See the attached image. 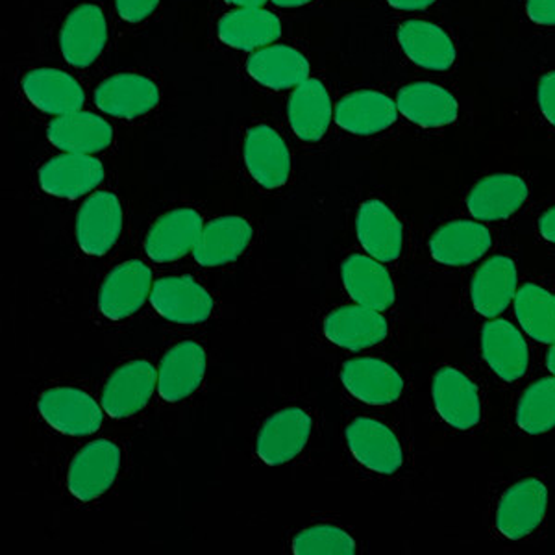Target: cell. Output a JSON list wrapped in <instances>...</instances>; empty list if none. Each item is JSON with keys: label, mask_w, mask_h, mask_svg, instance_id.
Masks as SVG:
<instances>
[{"label": "cell", "mask_w": 555, "mask_h": 555, "mask_svg": "<svg viewBox=\"0 0 555 555\" xmlns=\"http://www.w3.org/2000/svg\"><path fill=\"white\" fill-rule=\"evenodd\" d=\"M513 304L524 334L544 345L555 341V295L548 287L535 282L520 285Z\"/></svg>", "instance_id": "cell-34"}, {"label": "cell", "mask_w": 555, "mask_h": 555, "mask_svg": "<svg viewBox=\"0 0 555 555\" xmlns=\"http://www.w3.org/2000/svg\"><path fill=\"white\" fill-rule=\"evenodd\" d=\"M398 106L382 91L361 89L343 96L335 107V122L348 133L374 135L397 122Z\"/></svg>", "instance_id": "cell-26"}, {"label": "cell", "mask_w": 555, "mask_h": 555, "mask_svg": "<svg viewBox=\"0 0 555 555\" xmlns=\"http://www.w3.org/2000/svg\"><path fill=\"white\" fill-rule=\"evenodd\" d=\"M104 167L91 154L65 152L62 156L49 159L39 169L38 180L41 190L60 198H80L96 190L104 180Z\"/></svg>", "instance_id": "cell-18"}, {"label": "cell", "mask_w": 555, "mask_h": 555, "mask_svg": "<svg viewBox=\"0 0 555 555\" xmlns=\"http://www.w3.org/2000/svg\"><path fill=\"white\" fill-rule=\"evenodd\" d=\"M343 285L353 302L385 311L397 300L391 272L369 254H352L343 261Z\"/></svg>", "instance_id": "cell-23"}, {"label": "cell", "mask_w": 555, "mask_h": 555, "mask_svg": "<svg viewBox=\"0 0 555 555\" xmlns=\"http://www.w3.org/2000/svg\"><path fill=\"white\" fill-rule=\"evenodd\" d=\"M106 43L107 23L101 8L82 4L67 15L60 34V47L73 67L83 69L95 64Z\"/></svg>", "instance_id": "cell-19"}, {"label": "cell", "mask_w": 555, "mask_h": 555, "mask_svg": "<svg viewBox=\"0 0 555 555\" xmlns=\"http://www.w3.org/2000/svg\"><path fill=\"white\" fill-rule=\"evenodd\" d=\"M398 112L423 128L452 125L460 115V104L447 89L431 82L408 83L398 91Z\"/></svg>", "instance_id": "cell-29"}, {"label": "cell", "mask_w": 555, "mask_h": 555, "mask_svg": "<svg viewBox=\"0 0 555 555\" xmlns=\"http://www.w3.org/2000/svg\"><path fill=\"white\" fill-rule=\"evenodd\" d=\"M253 237V224L243 217H219L204 227L193 256L196 263L206 269L228 266L245 254Z\"/></svg>", "instance_id": "cell-25"}, {"label": "cell", "mask_w": 555, "mask_h": 555, "mask_svg": "<svg viewBox=\"0 0 555 555\" xmlns=\"http://www.w3.org/2000/svg\"><path fill=\"white\" fill-rule=\"evenodd\" d=\"M398 43L413 64L428 70H449L455 64V44L441 26L411 20L398 28Z\"/></svg>", "instance_id": "cell-28"}, {"label": "cell", "mask_w": 555, "mask_h": 555, "mask_svg": "<svg viewBox=\"0 0 555 555\" xmlns=\"http://www.w3.org/2000/svg\"><path fill=\"white\" fill-rule=\"evenodd\" d=\"M122 206L119 196L99 191L89 196L76 217V241L88 256L109 253L122 234Z\"/></svg>", "instance_id": "cell-9"}, {"label": "cell", "mask_w": 555, "mask_h": 555, "mask_svg": "<svg viewBox=\"0 0 555 555\" xmlns=\"http://www.w3.org/2000/svg\"><path fill=\"white\" fill-rule=\"evenodd\" d=\"M122 452L119 444L109 439L88 442L67 473V489L80 502H91L112 489L120 473Z\"/></svg>", "instance_id": "cell-4"}, {"label": "cell", "mask_w": 555, "mask_h": 555, "mask_svg": "<svg viewBox=\"0 0 555 555\" xmlns=\"http://www.w3.org/2000/svg\"><path fill=\"white\" fill-rule=\"evenodd\" d=\"M159 7V0H115V8L128 23H141L151 17Z\"/></svg>", "instance_id": "cell-37"}, {"label": "cell", "mask_w": 555, "mask_h": 555, "mask_svg": "<svg viewBox=\"0 0 555 555\" xmlns=\"http://www.w3.org/2000/svg\"><path fill=\"white\" fill-rule=\"evenodd\" d=\"M515 424L528 436H543L555 429V376L541 378L518 397Z\"/></svg>", "instance_id": "cell-35"}, {"label": "cell", "mask_w": 555, "mask_h": 555, "mask_svg": "<svg viewBox=\"0 0 555 555\" xmlns=\"http://www.w3.org/2000/svg\"><path fill=\"white\" fill-rule=\"evenodd\" d=\"M518 289V269L507 254L487 259L470 282V302L476 313L486 319L502 315L515 300Z\"/></svg>", "instance_id": "cell-16"}, {"label": "cell", "mask_w": 555, "mask_h": 555, "mask_svg": "<svg viewBox=\"0 0 555 555\" xmlns=\"http://www.w3.org/2000/svg\"><path fill=\"white\" fill-rule=\"evenodd\" d=\"M434 408L441 421L457 431H473L486 415L480 385L457 366H442L431 382Z\"/></svg>", "instance_id": "cell-2"}, {"label": "cell", "mask_w": 555, "mask_h": 555, "mask_svg": "<svg viewBox=\"0 0 555 555\" xmlns=\"http://www.w3.org/2000/svg\"><path fill=\"white\" fill-rule=\"evenodd\" d=\"M158 315L177 324H201L214 313V297L190 276L159 278L151 293Z\"/></svg>", "instance_id": "cell-12"}, {"label": "cell", "mask_w": 555, "mask_h": 555, "mask_svg": "<svg viewBox=\"0 0 555 555\" xmlns=\"http://www.w3.org/2000/svg\"><path fill=\"white\" fill-rule=\"evenodd\" d=\"M276 7L282 8H298L304 7V4H310L313 0H272Z\"/></svg>", "instance_id": "cell-43"}, {"label": "cell", "mask_w": 555, "mask_h": 555, "mask_svg": "<svg viewBox=\"0 0 555 555\" xmlns=\"http://www.w3.org/2000/svg\"><path fill=\"white\" fill-rule=\"evenodd\" d=\"M227 2L237 8H259L263 7L267 0H227Z\"/></svg>", "instance_id": "cell-42"}, {"label": "cell", "mask_w": 555, "mask_h": 555, "mask_svg": "<svg viewBox=\"0 0 555 555\" xmlns=\"http://www.w3.org/2000/svg\"><path fill=\"white\" fill-rule=\"evenodd\" d=\"M23 93L34 106L51 115L80 112L86 102L80 82L60 69H34L23 80Z\"/></svg>", "instance_id": "cell-27"}, {"label": "cell", "mask_w": 555, "mask_h": 555, "mask_svg": "<svg viewBox=\"0 0 555 555\" xmlns=\"http://www.w3.org/2000/svg\"><path fill=\"white\" fill-rule=\"evenodd\" d=\"M530 196L524 178L500 172L483 178L468 193L467 208L476 221L499 222L509 219Z\"/></svg>", "instance_id": "cell-22"}, {"label": "cell", "mask_w": 555, "mask_h": 555, "mask_svg": "<svg viewBox=\"0 0 555 555\" xmlns=\"http://www.w3.org/2000/svg\"><path fill=\"white\" fill-rule=\"evenodd\" d=\"M548 505L550 491L544 480L528 476L513 481L494 509V530L507 541H524L543 526Z\"/></svg>", "instance_id": "cell-1"}, {"label": "cell", "mask_w": 555, "mask_h": 555, "mask_svg": "<svg viewBox=\"0 0 555 555\" xmlns=\"http://www.w3.org/2000/svg\"><path fill=\"white\" fill-rule=\"evenodd\" d=\"M537 102L544 119L555 128V70L546 73L537 88Z\"/></svg>", "instance_id": "cell-38"}, {"label": "cell", "mask_w": 555, "mask_h": 555, "mask_svg": "<svg viewBox=\"0 0 555 555\" xmlns=\"http://www.w3.org/2000/svg\"><path fill=\"white\" fill-rule=\"evenodd\" d=\"M526 13L537 25L555 26V0H528Z\"/></svg>", "instance_id": "cell-39"}, {"label": "cell", "mask_w": 555, "mask_h": 555, "mask_svg": "<svg viewBox=\"0 0 555 555\" xmlns=\"http://www.w3.org/2000/svg\"><path fill=\"white\" fill-rule=\"evenodd\" d=\"M99 109L119 119H139L158 106L159 89L151 78L135 73L109 76L96 88Z\"/></svg>", "instance_id": "cell-21"}, {"label": "cell", "mask_w": 555, "mask_h": 555, "mask_svg": "<svg viewBox=\"0 0 555 555\" xmlns=\"http://www.w3.org/2000/svg\"><path fill=\"white\" fill-rule=\"evenodd\" d=\"M158 385L151 361L133 360L120 365L102 389V408L112 418H128L145 410Z\"/></svg>", "instance_id": "cell-11"}, {"label": "cell", "mask_w": 555, "mask_h": 555, "mask_svg": "<svg viewBox=\"0 0 555 555\" xmlns=\"http://www.w3.org/2000/svg\"><path fill=\"white\" fill-rule=\"evenodd\" d=\"M492 243V232L483 222L461 219L437 228L429 237L428 248L439 266L467 267L480 261L491 250Z\"/></svg>", "instance_id": "cell-13"}, {"label": "cell", "mask_w": 555, "mask_h": 555, "mask_svg": "<svg viewBox=\"0 0 555 555\" xmlns=\"http://www.w3.org/2000/svg\"><path fill=\"white\" fill-rule=\"evenodd\" d=\"M47 138L60 151L93 156L112 145L114 128L99 115L75 112L52 120L47 128Z\"/></svg>", "instance_id": "cell-30"}, {"label": "cell", "mask_w": 555, "mask_h": 555, "mask_svg": "<svg viewBox=\"0 0 555 555\" xmlns=\"http://www.w3.org/2000/svg\"><path fill=\"white\" fill-rule=\"evenodd\" d=\"M154 280L151 267L130 259L107 274L99 291V310L112 321H122L138 313L151 298Z\"/></svg>", "instance_id": "cell-8"}, {"label": "cell", "mask_w": 555, "mask_h": 555, "mask_svg": "<svg viewBox=\"0 0 555 555\" xmlns=\"http://www.w3.org/2000/svg\"><path fill=\"white\" fill-rule=\"evenodd\" d=\"M356 234L363 250L382 263L397 261L404 253V224L391 206L378 198L361 204L356 215Z\"/></svg>", "instance_id": "cell-14"}, {"label": "cell", "mask_w": 555, "mask_h": 555, "mask_svg": "<svg viewBox=\"0 0 555 555\" xmlns=\"http://www.w3.org/2000/svg\"><path fill=\"white\" fill-rule=\"evenodd\" d=\"M208 358L198 343L183 341L165 353L158 369V392L165 402H182L203 384Z\"/></svg>", "instance_id": "cell-24"}, {"label": "cell", "mask_w": 555, "mask_h": 555, "mask_svg": "<svg viewBox=\"0 0 555 555\" xmlns=\"http://www.w3.org/2000/svg\"><path fill=\"white\" fill-rule=\"evenodd\" d=\"M537 230H539V235H541L546 243L555 245V206L546 209V211L539 217Z\"/></svg>", "instance_id": "cell-40"}, {"label": "cell", "mask_w": 555, "mask_h": 555, "mask_svg": "<svg viewBox=\"0 0 555 555\" xmlns=\"http://www.w3.org/2000/svg\"><path fill=\"white\" fill-rule=\"evenodd\" d=\"M341 382L356 400L369 405L397 404L405 379L397 366L379 358H356L343 365Z\"/></svg>", "instance_id": "cell-10"}, {"label": "cell", "mask_w": 555, "mask_h": 555, "mask_svg": "<svg viewBox=\"0 0 555 555\" xmlns=\"http://www.w3.org/2000/svg\"><path fill=\"white\" fill-rule=\"evenodd\" d=\"M287 117L293 132L304 141H319L332 122V99L328 89L315 78L297 86L287 104Z\"/></svg>", "instance_id": "cell-33"}, {"label": "cell", "mask_w": 555, "mask_h": 555, "mask_svg": "<svg viewBox=\"0 0 555 555\" xmlns=\"http://www.w3.org/2000/svg\"><path fill=\"white\" fill-rule=\"evenodd\" d=\"M358 544L347 530L334 524H317L300 531L293 541V554L297 555H352Z\"/></svg>", "instance_id": "cell-36"}, {"label": "cell", "mask_w": 555, "mask_h": 555, "mask_svg": "<svg viewBox=\"0 0 555 555\" xmlns=\"http://www.w3.org/2000/svg\"><path fill=\"white\" fill-rule=\"evenodd\" d=\"M246 70L263 88L291 89L310 78V62L289 44H271L248 57Z\"/></svg>", "instance_id": "cell-31"}, {"label": "cell", "mask_w": 555, "mask_h": 555, "mask_svg": "<svg viewBox=\"0 0 555 555\" xmlns=\"http://www.w3.org/2000/svg\"><path fill=\"white\" fill-rule=\"evenodd\" d=\"M243 158L250 177L266 190H278L289 180V149L274 128H250L243 143Z\"/></svg>", "instance_id": "cell-17"}, {"label": "cell", "mask_w": 555, "mask_h": 555, "mask_svg": "<svg viewBox=\"0 0 555 555\" xmlns=\"http://www.w3.org/2000/svg\"><path fill=\"white\" fill-rule=\"evenodd\" d=\"M313 418L302 408H285L267 418L259 429L256 454L259 460L280 467L300 455L310 441Z\"/></svg>", "instance_id": "cell-7"}, {"label": "cell", "mask_w": 555, "mask_h": 555, "mask_svg": "<svg viewBox=\"0 0 555 555\" xmlns=\"http://www.w3.org/2000/svg\"><path fill=\"white\" fill-rule=\"evenodd\" d=\"M324 335L345 350H365L384 343L389 335V321L384 313L361 304L343 306L324 321Z\"/></svg>", "instance_id": "cell-20"}, {"label": "cell", "mask_w": 555, "mask_h": 555, "mask_svg": "<svg viewBox=\"0 0 555 555\" xmlns=\"http://www.w3.org/2000/svg\"><path fill=\"white\" fill-rule=\"evenodd\" d=\"M481 356L504 384H517L530 369V347L512 321L489 319L480 335Z\"/></svg>", "instance_id": "cell-6"}, {"label": "cell", "mask_w": 555, "mask_h": 555, "mask_svg": "<svg viewBox=\"0 0 555 555\" xmlns=\"http://www.w3.org/2000/svg\"><path fill=\"white\" fill-rule=\"evenodd\" d=\"M348 450L363 467L382 476H392L404 467V444L397 431L371 416H358L345 429Z\"/></svg>", "instance_id": "cell-3"}, {"label": "cell", "mask_w": 555, "mask_h": 555, "mask_svg": "<svg viewBox=\"0 0 555 555\" xmlns=\"http://www.w3.org/2000/svg\"><path fill=\"white\" fill-rule=\"evenodd\" d=\"M546 366H548L550 373L555 376V341L550 347L548 356H546Z\"/></svg>", "instance_id": "cell-44"}, {"label": "cell", "mask_w": 555, "mask_h": 555, "mask_svg": "<svg viewBox=\"0 0 555 555\" xmlns=\"http://www.w3.org/2000/svg\"><path fill=\"white\" fill-rule=\"evenodd\" d=\"M282 34V23L274 13L266 8H237L228 12L219 25L217 36L222 43L240 49L254 51L274 43Z\"/></svg>", "instance_id": "cell-32"}, {"label": "cell", "mask_w": 555, "mask_h": 555, "mask_svg": "<svg viewBox=\"0 0 555 555\" xmlns=\"http://www.w3.org/2000/svg\"><path fill=\"white\" fill-rule=\"evenodd\" d=\"M392 8L404 10V12H415V10H424V8L436 4L437 0H387Z\"/></svg>", "instance_id": "cell-41"}, {"label": "cell", "mask_w": 555, "mask_h": 555, "mask_svg": "<svg viewBox=\"0 0 555 555\" xmlns=\"http://www.w3.org/2000/svg\"><path fill=\"white\" fill-rule=\"evenodd\" d=\"M39 415L65 436H91L101 428L104 413L95 398L75 387H52L39 397Z\"/></svg>", "instance_id": "cell-5"}, {"label": "cell", "mask_w": 555, "mask_h": 555, "mask_svg": "<svg viewBox=\"0 0 555 555\" xmlns=\"http://www.w3.org/2000/svg\"><path fill=\"white\" fill-rule=\"evenodd\" d=\"M204 230L203 215L191 208H178L162 215L152 224L145 240V253L156 263H171L195 250Z\"/></svg>", "instance_id": "cell-15"}]
</instances>
